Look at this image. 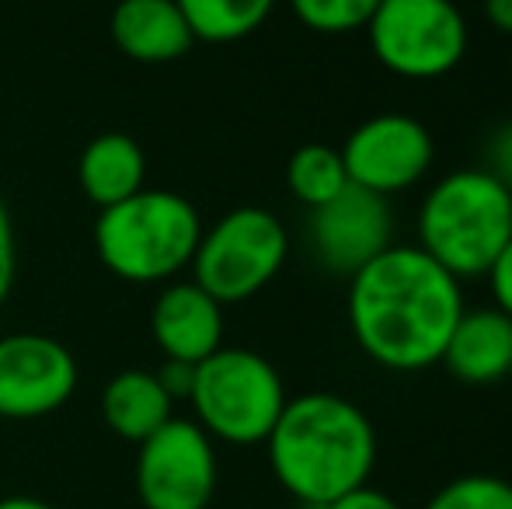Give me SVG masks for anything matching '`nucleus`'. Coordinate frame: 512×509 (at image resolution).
<instances>
[{"instance_id": "obj_1", "label": "nucleus", "mask_w": 512, "mask_h": 509, "mask_svg": "<svg viewBox=\"0 0 512 509\" xmlns=\"http://www.w3.org/2000/svg\"><path fill=\"white\" fill-rule=\"evenodd\" d=\"M464 311V283L418 245L384 248L349 276L352 339L398 374L436 367Z\"/></svg>"}, {"instance_id": "obj_2", "label": "nucleus", "mask_w": 512, "mask_h": 509, "mask_svg": "<svg viewBox=\"0 0 512 509\" xmlns=\"http://www.w3.org/2000/svg\"><path fill=\"white\" fill-rule=\"evenodd\" d=\"M269 468L297 503L324 509L345 492L370 485L377 433L359 405L331 391L290 398L272 426Z\"/></svg>"}, {"instance_id": "obj_3", "label": "nucleus", "mask_w": 512, "mask_h": 509, "mask_svg": "<svg viewBox=\"0 0 512 509\" xmlns=\"http://www.w3.org/2000/svg\"><path fill=\"white\" fill-rule=\"evenodd\" d=\"M509 238L512 185L499 171H450L418 206V248L460 283L485 276Z\"/></svg>"}, {"instance_id": "obj_4", "label": "nucleus", "mask_w": 512, "mask_h": 509, "mask_svg": "<svg viewBox=\"0 0 512 509\" xmlns=\"http://www.w3.org/2000/svg\"><path fill=\"white\" fill-rule=\"evenodd\" d=\"M199 238V210L168 189H140L102 210L95 220V248L102 265L136 286L171 283L192 265Z\"/></svg>"}, {"instance_id": "obj_5", "label": "nucleus", "mask_w": 512, "mask_h": 509, "mask_svg": "<svg viewBox=\"0 0 512 509\" xmlns=\"http://www.w3.org/2000/svg\"><path fill=\"white\" fill-rule=\"evenodd\" d=\"M286 387L279 370L255 349L220 346L196 363L189 405L209 440L230 447L265 443L286 408Z\"/></svg>"}, {"instance_id": "obj_6", "label": "nucleus", "mask_w": 512, "mask_h": 509, "mask_svg": "<svg viewBox=\"0 0 512 509\" xmlns=\"http://www.w3.org/2000/svg\"><path fill=\"white\" fill-rule=\"evenodd\" d=\"M290 255V234L276 213L262 206H237L223 213L192 255V283L220 304H244L262 293Z\"/></svg>"}, {"instance_id": "obj_7", "label": "nucleus", "mask_w": 512, "mask_h": 509, "mask_svg": "<svg viewBox=\"0 0 512 509\" xmlns=\"http://www.w3.org/2000/svg\"><path fill=\"white\" fill-rule=\"evenodd\" d=\"M380 67L405 81H436L467 53V21L453 0H380L366 25Z\"/></svg>"}, {"instance_id": "obj_8", "label": "nucleus", "mask_w": 512, "mask_h": 509, "mask_svg": "<svg viewBox=\"0 0 512 509\" xmlns=\"http://www.w3.org/2000/svg\"><path fill=\"white\" fill-rule=\"evenodd\" d=\"M216 482V443L196 419L175 415L136 450L133 485L143 509H209Z\"/></svg>"}, {"instance_id": "obj_9", "label": "nucleus", "mask_w": 512, "mask_h": 509, "mask_svg": "<svg viewBox=\"0 0 512 509\" xmlns=\"http://www.w3.org/2000/svg\"><path fill=\"white\" fill-rule=\"evenodd\" d=\"M338 154H342L349 185L391 199L429 175L436 143L418 119L384 112L352 129Z\"/></svg>"}, {"instance_id": "obj_10", "label": "nucleus", "mask_w": 512, "mask_h": 509, "mask_svg": "<svg viewBox=\"0 0 512 509\" xmlns=\"http://www.w3.org/2000/svg\"><path fill=\"white\" fill-rule=\"evenodd\" d=\"M77 360L60 339L14 332L0 339V419L28 422L53 415L74 398Z\"/></svg>"}, {"instance_id": "obj_11", "label": "nucleus", "mask_w": 512, "mask_h": 509, "mask_svg": "<svg viewBox=\"0 0 512 509\" xmlns=\"http://www.w3.org/2000/svg\"><path fill=\"white\" fill-rule=\"evenodd\" d=\"M394 245V213L384 196L349 185L331 203L310 210V248L328 272L356 276Z\"/></svg>"}, {"instance_id": "obj_12", "label": "nucleus", "mask_w": 512, "mask_h": 509, "mask_svg": "<svg viewBox=\"0 0 512 509\" xmlns=\"http://www.w3.org/2000/svg\"><path fill=\"white\" fill-rule=\"evenodd\" d=\"M150 332L164 360L203 363L223 346V304L199 283H168L150 314Z\"/></svg>"}, {"instance_id": "obj_13", "label": "nucleus", "mask_w": 512, "mask_h": 509, "mask_svg": "<svg viewBox=\"0 0 512 509\" xmlns=\"http://www.w3.org/2000/svg\"><path fill=\"white\" fill-rule=\"evenodd\" d=\"M446 370L457 381L485 387L509 381L512 367V318L499 307H474L464 311L457 328L446 339V349L439 356Z\"/></svg>"}, {"instance_id": "obj_14", "label": "nucleus", "mask_w": 512, "mask_h": 509, "mask_svg": "<svg viewBox=\"0 0 512 509\" xmlns=\"http://www.w3.org/2000/svg\"><path fill=\"white\" fill-rule=\"evenodd\" d=\"M108 28L115 46L136 63L182 60L196 46V35L175 0H119Z\"/></svg>"}, {"instance_id": "obj_15", "label": "nucleus", "mask_w": 512, "mask_h": 509, "mask_svg": "<svg viewBox=\"0 0 512 509\" xmlns=\"http://www.w3.org/2000/svg\"><path fill=\"white\" fill-rule=\"evenodd\" d=\"M77 182H81V192L98 210H108V206L147 189L143 185L147 182V154H143V147L133 136L102 133L81 150Z\"/></svg>"}, {"instance_id": "obj_16", "label": "nucleus", "mask_w": 512, "mask_h": 509, "mask_svg": "<svg viewBox=\"0 0 512 509\" xmlns=\"http://www.w3.org/2000/svg\"><path fill=\"white\" fill-rule=\"evenodd\" d=\"M102 419L115 436L140 447L164 422L175 419V401L154 370H122L102 387Z\"/></svg>"}, {"instance_id": "obj_17", "label": "nucleus", "mask_w": 512, "mask_h": 509, "mask_svg": "<svg viewBox=\"0 0 512 509\" xmlns=\"http://www.w3.org/2000/svg\"><path fill=\"white\" fill-rule=\"evenodd\" d=\"M199 42H241L269 21L276 0H175Z\"/></svg>"}, {"instance_id": "obj_18", "label": "nucleus", "mask_w": 512, "mask_h": 509, "mask_svg": "<svg viewBox=\"0 0 512 509\" xmlns=\"http://www.w3.org/2000/svg\"><path fill=\"white\" fill-rule=\"evenodd\" d=\"M286 185H290L293 199L317 210V206L331 203L342 189H349V175H345L342 154L324 143H307L286 164Z\"/></svg>"}, {"instance_id": "obj_19", "label": "nucleus", "mask_w": 512, "mask_h": 509, "mask_svg": "<svg viewBox=\"0 0 512 509\" xmlns=\"http://www.w3.org/2000/svg\"><path fill=\"white\" fill-rule=\"evenodd\" d=\"M300 25L321 35H349L370 25L380 0H290Z\"/></svg>"}, {"instance_id": "obj_20", "label": "nucleus", "mask_w": 512, "mask_h": 509, "mask_svg": "<svg viewBox=\"0 0 512 509\" xmlns=\"http://www.w3.org/2000/svg\"><path fill=\"white\" fill-rule=\"evenodd\" d=\"M422 509H512V482L495 475L453 478Z\"/></svg>"}, {"instance_id": "obj_21", "label": "nucleus", "mask_w": 512, "mask_h": 509, "mask_svg": "<svg viewBox=\"0 0 512 509\" xmlns=\"http://www.w3.org/2000/svg\"><path fill=\"white\" fill-rule=\"evenodd\" d=\"M14 276H18V241H14L11 213H7L4 199H0V307L11 297Z\"/></svg>"}, {"instance_id": "obj_22", "label": "nucleus", "mask_w": 512, "mask_h": 509, "mask_svg": "<svg viewBox=\"0 0 512 509\" xmlns=\"http://www.w3.org/2000/svg\"><path fill=\"white\" fill-rule=\"evenodd\" d=\"M488 290H492V307H499L502 314H509L512 318V238L506 241V248H502L499 255H495V262L488 265Z\"/></svg>"}, {"instance_id": "obj_23", "label": "nucleus", "mask_w": 512, "mask_h": 509, "mask_svg": "<svg viewBox=\"0 0 512 509\" xmlns=\"http://www.w3.org/2000/svg\"><path fill=\"white\" fill-rule=\"evenodd\" d=\"M157 381L164 391L171 394V401H189L192 381H196V363H182V360H164L161 370H154Z\"/></svg>"}, {"instance_id": "obj_24", "label": "nucleus", "mask_w": 512, "mask_h": 509, "mask_svg": "<svg viewBox=\"0 0 512 509\" xmlns=\"http://www.w3.org/2000/svg\"><path fill=\"white\" fill-rule=\"evenodd\" d=\"M324 509H401V506L394 503L387 492L373 489V485H359V489L345 492L342 499H335V503L324 506Z\"/></svg>"}, {"instance_id": "obj_25", "label": "nucleus", "mask_w": 512, "mask_h": 509, "mask_svg": "<svg viewBox=\"0 0 512 509\" xmlns=\"http://www.w3.org/2000/svg\"><path fill=\"white\" fill-rule=\"evenodd\" d=\"M485 18L492 28L512 35V0H485Z\"/></svg>"}, {"instance_id": "obj_26", "label": "nucleus", "mask_w": 512, "mask_h": 509, "mask_svg": "<svg viewBox=\"0 0 512 509\" xmlns=\"http://www.w3.org/2000/svg\"><path fill=\"white\" fill-rule=\"evenodd\" d=\"M0 509H56V506L35 496H4L0 499Z\"/></svg>"}, {"instance_id": "obj_27", "label": "nucleus", "mask_w": 512, "mask_h": 509, "mask_svg": "<svg viewBox=\"0 0 512 509\" xmlns=\"http://www.w3.org/2000/svg\"><path fill=\"white\" fill-rule=\"evenodd\" d=\"M506 147H509V154H512V119H509V126H506Z\"/></svg>"}, {"instance_id": "obj_28", "label": "nucleus", "mask_w": 512, "mask_h": 509, "mask_svg": "<svg viewBox=\"0 0 512 509\" xmlns=\"http://www.w3.org/2000/svg\"><path fill=\"white\" fill-rule=\"evenodd\" d=\"M509 381H512V367H509Z\"/></svg>"}, {"instance_id": "obj_29", "label": "nucleus", "mask_w": 512, "mask_h": 509, "mask_svg": "<svg viewBox=\"0 0 512 509\" xmlns=\"http://www.w3.org/2000/svg\"><path fill=\"white\" fill-rule=\"evenodd\" d=\"M0 422H4V419H0Z\"/></svg>"}]
</instances>
